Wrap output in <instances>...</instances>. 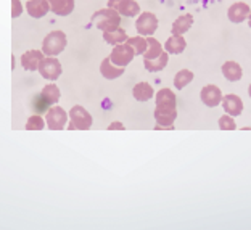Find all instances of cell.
I'll list each match as a JSON object with an SVG mask.
<instances>
[{
    "label": "cell",
    "instance_id": "6da1fadb",
    "mask_svg": "<svg viewBox=\"0 0 251 230\" xmlns=\"http://www.w3.org/2000/svg\"><path fill=\"white\" fill-rule=\"evenodd\" d=\"M90 21H92V25L97 29H100L103 32H111L121 27V15H119L116 10L108 8V7L95 11Z\"/></svg>",
    "mask_w": 251,
    "mask_h": 230
},
{
    "label": "cell",
    "instance_id": "7a4b0ae2",
    "mask_svg": "<svg viewBox=\"0 0 251 230\" xmlns=\"http://www.w3.org/2000/svg\"><path fill=\"white\" fill-rule=\"evenodd\" d=\"M68 39L63 31H52L45 36L42 42V51L47 56H56L66 49Z\"/></svg>",
    "mask_w": 251,
    "mask_h": 230
},
{
    "label": "cell",
    "instance_id": "3957f363",
    "mask_svg": "<svg viewBox=\"0 0 251 230\" xmlns=\"http://www.w3.org/2000/svg\"><path fill=\"white\" fill-rule=\"evenodd\" d=\"M92 116L90 113L82 108L81 105H76L71 108L70 111V124H68V129L71 130H87L92 126Z\"/></svg>",
    "mask_w": 251,
    "mask_h": 230
},
{
    "label": "cell",
    "instance_id": "277c9868",
    "mask_svg": "<svg viewBox=\"0 0 251 230\" xmlns=\"http://www.w3.org/2000/svg\"><path fill=\"white\" fill-rule=\"evenodd\" d=\"M135 29L139 32V36L150 37L158 29V18L151 11H144L139 15V18L135 21Z\"/></svg>",
    "mask_w": 251,
    "mask_h": 230
},
{
    "label": "cell",
    "instance_id": "5b68a950",
    "mask_svg": "<svg viewBox=\"0 0 251 230\" xmlns=\"http://www.w3.org/2000/svg\"><path fill=\"white\" fill-rule=\"evenodd\" d=\"M177 118V108H155L156 130L174 129V121Z\"/></svg>",
    "mask_w": 251,
    "mask_h": 230
},
{
    "label": "cell",
    "instance_id": "8992f818",
    "mask_svg": "<svg viewBox=\"0 0 251 230\" xmlns=\"http://www.w3.org/2000/svg\"><path fill=\"white\" fill-rule=\"evenodd\" d=\"M135 50L130 47V45L126 42V44H119V45H115V49H113L111 55H110V60L115 63L116 66H123L126 68L129 65L130 61L134 60L135 56Z\"/></svg>",
    "mask_w": 251,
    "mask_h": 230
},
{
    "label": "cell",
    "instance_id": "52a82bcc",
    "mask_svg": "<svg viewBox=\"0 0 251 230\" xmlns=\"http://www.w3.org/2000/svg\"><path fill=\"white\" fill-rule=\"evenodd\" d=\"M45 123H47L49 129L61 130L68 123V113L61 106H50V110L45 113Z\"/></svg>",
    "mask_w": 251,
    "mask_h": 230
},
{
    "label": "cell",
    "instance_id": "ba28073f",
    "mask_svg": "<svg viewBox=\"0 0 251 230\" xmlns=\"http://www.w3.org/2000/svg\"><path fill=\"white\" fill-rule=\"evenodd\" d=\"M108 8L116 10L123 16H139L140 15V5L135 0H108Z\"/></svg>",
    "mask_w": 251,
    "mask_h": 230
},
{
    "label": "cell",
    "instance_id": "9c48e42d",
    "mask_svg": "<svg viewBox=\"0 0 251 230\" xmlns=\"http://www.w3.org/2000/svg\"><path fill=\"white\" fill-rule=\"evenodd\" d=\"M61 63L55 58V56H47V58H44L41 66H39V73H41V76L44 79H49V80H55L61 76Z\"/></svg>",
    "mask_w": 251,
    "mask_h": 230
},
{
    "label": "cell",
    "instance_id": "30bf717a",
    "mask_svg": "<svg viewBox=\"0 0 251 230\" xmlns=\"http://www.w3.org/2000/svg\"><path fill=\"white\" fill-rule=\"evenodd\" d=\"M200 97H201V102L204 103V105L211 106V108L221 105L222 99H224V97H222L221 89L218 87V85H213V84L204 85V87L201 89V94H200Z\"/></svg>",
    "mask_w": 251,
    "mask_h": 230
},
{
    "label": "cell",
    "instance_id": "8fae6325",
    "mask_svg": "<svg viewBox=\"0 0 251 230\" xmlns=\"http://www.w3.org/2000/svg\"><path fill=\"white\" fill-rule=\"evenodd\" d=\"M44 51L42 50H29L25 51L21 56V65L26 71H39V66L44 60Z\"/></svg>",
    "mask_w": 251,
    "mask_h": 230
},
{
    "label": "cell",
    "instance_id": "7c38bea8",
    "mask_svg": "<svg viewBox=\"0 0 251 230\" xmlns=\"http://www.w3.org/2000/svg\"><path fill=\"white\" fill-rule=\"evenodd\" d=\"M26 10H27V15H29L31 18H36V20L44 18L49 11H52L50 10L49 0H27Z\"/></svg>",
    "mask_w": 251,
    "mask_h": 230
},
{
    "label": "cell",
    "instance_id": "4fadbf2b",
    "mask_svg": "<svg viewBox=\"0 0 251 230\" xmlns=\"http://www.w3.org/2000/svg\"><path fill=\"white\" fill-rule=\"evenodd\" d=\"M222 106H224V111L227 114H230V116H240L242 111H243V102L238 95H233V94H229L226 95L224 99H222Z\"/></svg>",
    "mask_w": 251,
    "mask_h": 230
},
{
    "label": "cell",
    "instance_id": "5bb4252c",
    "mask_svg": "<svg viewBox=\"0 0 251 230\" xmlns=\"http://www.w3.org/2000/svg\"><path fill=\"white\" fill-rule=\"evenodd\" d=\"M250 15H251L250 7L243 2L233 3L232 7L227 10V16H229V20L232 23H243L245 20L250 18Z\"/></svg>",
    "mask_w": 251,
    "mask_h": 230
},
{
    "label": "cell",
    "instance_id": "9a60e30c",
    "mask_svg": "<svg viewBox=\"0 0 251 230\" xmlns=\"http://www.w3.org/2000/svg\"><path fill=\"white\" fill-rule=\"evenodd\" d=\"M124 70H126V68H123V66H116L115 63L110 60V56L105 58L103 61H101V65H100L101 76H103L105 79H108V80H113V79H116L119 76H123Z\"/></svg>",
    "mask_w": 251,
    "mask_h": 230
},
{
    "label": "cell",
    "instance_id": "2e32d148",
    "mask_svg": "<svg viewBox=\"0 0 251 230\" xmlns=\"http://www.w3.org/2000/svg\"><path fill=\"white\" fill-rule=\"evenodd\" d=\"M222 74H224V77L227 80H230V82H237V80L242 79L243 71H242V66L238 65L237 61H226L224 65H222Z\"/></svg>",
    "mask_w": 251,
    "mask_h": 230
},
{
    "label": "cell",
    "instance_id": "e0dca14e",
    "mask_svg": "<svg viewBox=\"0 0 251 230\" xmlns=\"http://www.w3.org/2000/svg\"><path fill=\"white\" fill-rule=\"evenodd\" d=\"M193 26V16L190 13L180 15L173 23V36H184V34Z\"/></svg>",
    "mask_w": 251,
    "mask_h": 230
},
{
    "label": "cell",
    "instance_id": "ac0fdd59",
    "mask_svg": "<svg viewBox=\"0 0 251 230\" xmlns=\"http://www.w3.org/2000/svg\"><path fill=\"white\" fill-rule=\"evenodd\" d=\"M52 13L58 16H68L74 10V0H49Z\"/></svg>",
    "mask_w": 251,
    "mask_h": 230
},
{
    "label": "cell",
    "instance_id": "d6986e66",
    "mask_svg": "<svg viewBox=\"0 0 251 230\" xmlns=\"http://www.w3.org/2000/svg\"><path fill=\"white\" fill-rule=\"evenodd\" d=\"M169 61V53L168 51H163L158 58H153V60H144V66L147 71L150 73H158V71H163L166 68Z\"/></svg>",
    "mask_w": 251,
    "mask_h": 230
},
{
    "label": "cell",
    "instance_id": "ffe728a7",
    "mask_svg": "<svg viewBox=\"0 0 251 230\" xmlns=\"http://www.w3.org/2000/svg\"><path fill=\"white\" fill-rule=\"evenodd\" d=\"M132 95H134V99H135L137 102H148L153 95H155V90H153V87H151L150 84H147V82H139V84H135V85H134Z\"/></svg>",
    "mask_w": 251,
    "mask_h": 230
},
{
    "label": "cell",
    "instance_id": "44dd1931",
    "mask_svg": "<svg viewBox=\"0 0 251 230\" xmlns=\"http://www.w3.org/2000/svg\"><path fill=\"white\" fill-rule=\"evenodd\" d=\"M176 95L171 89H161L156 94V106L158 108H176Z\"/></svg>",
    "mask_w": 251,
    "mask_h": 230
},
{
    "label": "cell",
    "instance_id": "7402d4cb",
    "mask_svg": "<svg viewBox=\"0 0 251 230\" xmlns=\"http://www.w3.org/2000/svg\"><path fill=\"white\" fill-rule=\"evenodd\" d=\"M185 47H187V42L182 36H171L166 40V44H164V50H166L168 53H173V55L182 53V51L185 50Z\"/></svg>",
    "mask_w": 251,
    "mask_h": 230
},
{
    "label": "cell",
    "instance_id": "603a6c76",
    "mask_svg": "<svg viewBox=\"0 0 251 230\" xmlns=\"http://www.w3.org/2000/svg\"><path fill=\"white\" fill-rule=\"evenodd\" d=\"M127 39H129V36L126 34V31L123 29V27H119V29L111 31V32H103V40L110 45L126 44L127 42Z\"/></svg>",
    "mask_w": 251,
    "mask_h": 230
},
{
    "label": "cell",
    "instance_id": "cb8c5ba5",
    "mask_svg": "<svg viewBox=\"0 0 251 230\" xmlns=\"http://www.w3.org/2000/svg\"><path fill=\"white\" fill-rule=\"evenodd\" d=\"M42 97L45 100H47V103L50 106H53L55 103H58L60 100V97H61V92L58 89V85H55V84H49V85H45V87L42 89Z\"/></svg>",
    "mask_w": 251,
    "mask_h": 230
},
{
    "label": "cell",
    "instance_id": "d4e9b609",
    "mask_svg": "<svg viewBox=\"0 0 251 230\" xmlns=\"http://www.w3.org/2000/svg\"><path fill=\"white\" fill-rule=\"evenodd\" d=\"M147 39H148V50L145 51L144 55H142V56H144V60L158 58V56L164 51V50H163V45L159 44L155 37H151V36H150V37H147Z\"/></svg>",
    "mask_w": 251,
    "mask_h": 230
},
{
    "label": "cell",
    "instance_id": "484cf974",
    "mask_svg": "<svg viewBox=\"0 0 251 230\" xmlns=\"http://www.w3.org/2000/svg\"><path fill=\"white\" fill-rule=\"evenodd\" d=\"M193 73L192 71H188V70H180L177 74H176V77H174V87L176 89H185L188 84L193 80Z\"/></svg>",
    "mask_w": 251,
    "mask_h": 230
},
{
    "label": "cell",
    "instance_id": "4316f807",
    "mask_svg": "<svg viewBox=\"0 0 251 230\" xmlns=\"http://www.w3.org/2000/svg\"><path fill=\"white\" fill-rule=\"evenodd\" d=\"M127 44L135 50L137 55H144L148 50V39L144 36H135V37H129Z\"/></svg>",
    "mask_w": 251,
    "mask_h": 230
},
{
    "label": "cell",
    "instance_id": "83f0119b",
    "mask_svg": "<svg viewBox=\"0 0 251 230\" xmlns=\"http://www.w3.org/2000/svg\"><path fill=\"white\" fill-rule=\"evenodd\" d=\"M45 124L47 123H44L42 116H39V114H32V116H29V119H27L26 129L27 130H41L45 128Z\"/></svg>",
    "mask_w": 251,
    "mask_h": 230
},
{
    "label": "cell",
    "instance_id": "f1b7e54d",
    "mask_svg": "<svg viewBox=\"0 0 251 230\" xmlns=\"http://www.w3.org/2000/svg\"><path fill=\"white\" fill-rule=\"evenodd\" d=\"M219 128L222 130H233L237 128L235 119H233V116H230V114H224V116L219 118Z\"/></svg>",
    "mask_w": 251,
    "mask_h": 230
},
{
    "label": "cell",
    "instance_id": "f546056e",
    "mask_svg": "<svg viewBox=\"0 0 251 230\" xmlns=\"http://www.w3.org/2000/svg\"><path fill=\"white\" fill-rule=\"evenodd\" d=\"M34 108H36L37 111H49L50 110V105L47 103V100L42 97V94L34 97Z\"/></svg>",
    "mask_w": 251,
    "mask_h": 230
},
{
    "label": "cell",
    "instance_id": "4dcf8cb0",
    "mask_svg": "<svg viewBox=\"0 0 251 230\" xmlns=\"http://www.w3.org/2000/svg\"><path fill=\"white\" fill-rule=\"evenodd\" d=\"M23 13V5L20 0H11V16L13 18H18V16Z\"/></svg>",
    "mask_w": 251,
    "mask_h": 230
},
{
    "label": "cell",
    "instance_id": "1f68e13d",
    "mask_svg": "<svg viewBox=\"0 0 251 230\" xmlns=\"http://www.w3.org/2000/svg\"><path fill=\"white\" fill-rule=\"evenodd\" d=\"M108 129L110 130H118V129H124V124L123 123H119V121H115V123H111L110 126H108Z\"/></svg>",
    "mask_w": 251,
    "mask_h": 230
},
{
    "label": "cell",
    "instance_id": "d6a6232c",
    "mask_svg": "<svg viewBox=\"0 0 251 230\" xmlns=\"http://www.w3.org/2000/svg\"><path fill=\"white\" fill-rule=\"evenodd\" d=\"M248 26L251 27V15H250V18H248Z\"/></svg>",
    "mask_w": 251,
    "mask_h": 230
},
{
    "label": "cell",
    "instance_id": "836d02e7",
    "mask_svg": "<svg viewBox=\"0 0 251 230\" xmlns=\"http://www.w3.org/2000/svg\"><path fill=\"white\" fill-rule=\"evenodd\" d=\"M248 95L251 97V84H250V87H248Z\"/></svg>",
    "mask_w": 251,
    "mask_h": 230
}]
</instances>
